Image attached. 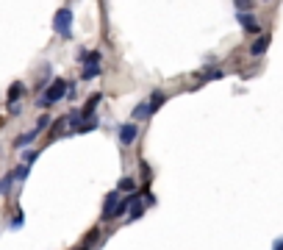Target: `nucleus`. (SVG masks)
Returning a JSON list of instances; mask_svg holds the SVG:
<instances>
[{"label":"nucleus","instance_id":"obj_8","mask_svg":"<svg viewBox=\"0 0 283 250\" xmlns=\"http://www.w3.org/2000/svg\"><path fill=\"white\" fill-rule=\"evenodd\" d=\"M267 47H269V36H261V39H255V45L250 47V53H253V56H261V53H267Z\"/></svg>","mask_w":283,"mask_h":250},{"label":"nucleus","instance_id":"obj_6","mask_svg":"<svg viewBox=\"0 0 283 250\" xmlns=\"http://www.w3.org/2000/svg\"><path fill=\"white\" fill-rule=\"evenodd\" d=\"M100 103V94H92V98H89V103L84 106V109H81V117H89V120H95V106Z\"/></svg>","mask_w":283,"mask_h":250},{"label":"nucleus","instance_id":"obj_10","mask_svg":"<svg viewBox=\"0 0 283 250\" xmlns=\"http://www.w3.org/2000/svg\"><path fill=\"white\" fill-rule=\"evenodd\" d=\"M36 137H39V128H33V131L23 133V137H17V142H14V145H17V147H23V145H31V142L36 139Z\"/></svg>","mask_w":283,"mask_h":250},{"label":"nucleus","instance_id":"obj_2","mask_svg":"<svg viewBox=\"0 0 283 250\" xmlns=\"http://www.w3.org/2000/svg\"><path fill=\"white\" fill-rule=\"evenodd\" d=\"M53 25H56V33L64 39L72 36V11L70 9H59L56 11V20H53Z\"/></svg>","mask_w":283,"mask_h":250},{"label":"nucleus","instance_id":"obj_19","mask_svg":"<svg viewBox=\"0 0 283 250\" xmlns=\"http://www.w3.org/2000/svg\"><path fill=\"white\" fill-rule=\"evenodd\" d=\"M11 228H23V211H20L17 217H14V222H11Z\"/></svg>","mask_w":283,"mask_h":250},{"label":"nucleus","instance_id":"obj_14","mask_svg":"<svg viewBox=\"0 0 283 250\" xmlns=\"http://www.w3.org/2000/svg\"><path fill=\"white\" fill-rule=\"evenodd\" d=\"M134 186H136L134 178H122V181H120V189H122V192H134Z\"/></svg>","mask_w":283,"mask_h":250},{"label":"nucleus","instance_id":"obj_3","mask_svg":"<svg viewBox=\"0 0 283 250\" xmlns=\"http://www.w3.org/2000/svg\"><path fill=\"white\" fill-rule=\"evenodd\" d=\"M95 75H100V53H86V64H84V81H92Z\"/></svg>","mask_w":283,"mask_h":250},{"label":"nucleus","instance_id":"obj_5","mask_svg":"<svg viewBox=\"0 0 283 250\" xmlns=\"http://www.w3.org/2000/svg\"><path fill=\"white\" fill-rule=\"evenodd\" d=\"M136 137H139V128H136L134 123H125L120 128V142L122 145H130V142H136Z\"/></svg>","mask_w":283,"mask_h":250},{"label":"nucleus","instance_id":"obj_7","mask_svg":"<svg viewBox=\"0 0 283 250\" xmlns=\"http://www.w3.org/2000/svg\"><path fill=\"white\" fill-rule=\"evenodd\" d=\"M130 220H139L142 217V200H139V195H130Z\"/></svg>","mask_w":283,"mask_h":250},{"label":"nucleus","instance_id":"obj_16","mask_svg":"<svg viewBox=\"0 0 283 250\" xmlns=\"http://www.w3.org/2000/svg\"><path fill=\"white\" fill-rule=\"evenodd\" d=\"M67 123H64V120H56V123H53V131H50V137H59V133H61V128H64Z\"/></svg>","mask_w":283,"mask_h":250},{"label":"nucleus","instance_id":"obj_15","mask_svg":"<svg viewBox=\"0 0 283 250\" xmlns=\"http://www.w3.org/2000/svg\"><path fill=\"white\" fill-rule=\"evenodd\" d=\"M147 114H150V106H147V103H142V106H136L134 117H147Z\"/></svg>","mask_w":283,"mask_h":250},{"label":"nucleus","instance_id":"obj_17","mask_svg":"<svg viewBox=\"0 0 283 250\" xmlns=\"http://www.w3.org/2000/svg\"><path fill=\"white\" fill-rule=\"evenodd\" d=\"M36 156H39V150H28V153H25V167L33 164V161H36Z\"/></svg>","mask_w":283,"mask_h":250},{"label":"nucleus","instance_id":"obj_18","mask_svg":"<svg viewBox=\"0 0 283 250\" xmlns=\"http://www.w3.org/2000/svg\"><path fill=\"white\" fill-rule=\"evenodd\" d=\"M11 181H14V178H11V175H6V178H3V181H0V192H6V189H9V186H11Z\"/></svg>","mask_w":283,"mask_h":250},{"label":"nucleus","instance_id":"obj_13","mask_svg":"<svg viewBox=\"0 0 283 250\" xmlns=\"http://www.w3.org/2000/svg\"><path fill=\"white\" fill-rule=\"evenodd\" d=\"M11 178H20V181H25V178H28V167H17V170L14 172H11Z\"/></svg>","mask_w":283,"mask_h":250},{"label":"nucleus","instance_id":"obj_20","mask_svg":"<svg viewBox=\"0 0 283 250\" xmlns=\"http://www.w3.org/2000/svg\"><path fill=\"white\" fill-rule=\"evenodd\" d=\"M272 250H283V239H278V242H275V247Z\"/></svg>","mask_w":283,"mask_h":250},{"label":"nucleus","instance_id":"obj_12","mask_svg":"<svg viewBox=\"0 0 283 250\" xmlns=\"http://www.w3.org/2000/svg\"><path fill=\"white\" fill-rule=\"evenodd\" d=\"M161 103H164V94H161V92H156L153 98H150V103H147V106H150V111H156Z\"/></svg>","mask_w":283,"mask_h":250},{"label":"nucleus","instance_id":"obj_21","mask_svg":"<svg viewBox=\"0 0 283 250\" xmlns=\"http://www.w3.org/2000/svg\"><path fill=\"white\" fill-rule=\"evenodd\" d=\"M75 250H86V247H84V245H81V247H75Z\"/></svg>","mask_w":283,"mask_h":250},{"label":"nucleus","instance_id":"obj_4","mask_svg":"<svg viewBox=\"0 0 283 250\" xmlns=\"http://www.w3.org/2000/svg\"><path fill=\"white\" fill-rule=\"evenodd\" d=\"M117 206H120V192H108L106 203H103V220H111L114 211H117Z\"/></svg>","mask_w":283,"mask_h":250},{"label":"nucleus","instance_id":"obj_1","mask_svg":"<svg viewBox=\"0 0 283 250\" xmlns=\"http://www.w3.org/2000/svg\"><path fill=\"white\" fill-rule=\"evenodd\" d=\"M67 86H70V84H64V81H61V78H56V81H53L50 86H47L45 98H39V106H53V103H59V100L64 98Z\"/></svg>","mask_w":283,"mask_h":250},{"label":"nucleus","instance_id":"obj_9","mask_svg":"<svg viewBox=\"0 0 283 250\" xmlns=\"http://www.w3.org/2000/svg\"><path fill=\"white\" fill-rule=\"evenodd\" d=\"M239 23L244 25V31H258V23H255V17L253 14H239Z\"/></svg>","mask_w":283,"mask_h":250},{"label":"nucleus","instance_id":"obj_11","mask_svg":"<svg viewBox=\"0 0 283 250\" xmlns=\"http://www.w3.org/2000/svg\"><path fill=\"white\" fill-rule=\"evenodd\" d=\"M17 98H23V84H14V86L9 89V106L17 103Z\"/></svg>","mask_w":283,"mask_h":250}]
</instances>
